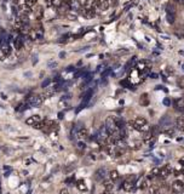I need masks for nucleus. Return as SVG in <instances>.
<instances>
[{
    "instance_id": "79ce46f5",
    "label": "nucleus",
    "mask_w": 184,
    "mask_h": 194,
    "mask_svg": "<svg viewBox=\"0 0 184 194\" xmlns=\"http://www.w3.org/2000/svg\"><path fill=\"white\" fill-rule=\"evenodd\" d=\"M58 116H59V119H62V118H63V113H59Z\"/></svg>"
},
{
    "instance_id": "f03ea898",
    "label": "nucleus",
    "mask_w": 184,
    "mask_h": 194,
    "mask_svg": "<svg viewBox=\"0 0 184 194\" xmlns=\"http://www.w3.org/2000/svg\"><path fill=\"white\" fill-rule=\"evenodd\" d=\"M104 126L107 131L109 132V135H114L115 132L119 131V127H117V124H116V116H108V118L105 119V122H104Z\"/></svg>"
},
{
    "instance_id": "1a4fd4ad",
    "label": "nucleus",
    "mask_w": 184,
    "mask_h": 194,
    "mask_svg": "<svg viewBox=\"0 0 184 194\" xmlns=\"http://www.w3.org/2000/svg\"><path fill=\"white\" fill-rule=\"evenodd\" d=\"M76 137H78L80 141H84L85 138L89 137V130L86 129V127H80V129L78 130V135H76Z\"/></svg>"
},
{
    "instance_id": "f3484780",
    "label": "nucleus",
    "mask_w": 184,
    "mask_h": 194,
    "mask_svg": "<svg viewBox=\"0 0 184 194\" xmlns=\"http://www.w3.org/2000/svg\"><path fill=\"white\" fill-rule=\"evenodd\" d=\"M34 33H35V38L37 39H43L44 38V29H43V25L41 24H39V27L34 30Z\"/></svg>"
},
{
    "instance_id": "a19ab883",
    "label": "nucleus",
    "mask_w": 184,
    "mask_h": 194,
    "mask_svg": "<svg viewBox=\"0 0 184 194\" xmlns=\"http://www.w3.org/2000/svg\"><path fill=\"white\" fill-rule=\"evenodd\" d=\"M30 1H32V3H33V5H35V4H37V3H38V0H30Z\"/></svg>"
},
{
    "instance_id": "c85d7f7f",
    "label": "nucleus",
    "mask_w": 184,
    "mask_h": 194,
    "mask_svg": "<svg viewBox=\"0 0 184 194\" xmlns=\"http://www.w3.org/2000/svg\"><path fill=\"white\" fill-rule=\"evenodd\" d=\"M166 18H167V22H168V23H173V22H175V15L171 13V12H167Z\"/></svg>"
},
{
    "instance_id": "e433bc0d",
    "label": "nucleus",
    "mask_w": 184,
    "mask_h": 194,
    "mask_svg": "<svg viewBox=\"0 0 184 194\" xmlns=\"http://www.w3.org/2000/svg\"><path fill=\"white\" fill-rule=\"evenodd\" d=\"M45 4H46V6H52V0H45Z\"/></svg>"
},
{
    "instance_id": "423d86ee",
    "label": "nucleus",
    "mask_w": 184,
    "mask_h": 194,
    "mask_svg": "<svg viewBox=\"0 0 184 194\" xmlns=\"http://www.w3.org/2000/svg\"><path fill=\"white\" fill-rule=\"evenodd\" d=\"M171 189L173 193H176V194H179L184 191V182L181 181V180H176V181H173V183L171 185Z\"/></svg>"
},
{
    "instance_id": "c9c22d12",
    "label": "nucleus",
    "mask_w": 184,
    "mask_h": 194,
    "mask_svg": "<svg viewBox=\"0 0 184 194\" xmlns=\"http://www.w3.org/2000/svg\"><path fill=\"white\" fill-rule=\"evenodd\" d=\"M59 194H70L68 189H65V188H63V189H61L59 191Z\"/></svg>"
},
{
    "instance_id": "0eeeda50",
    "label": "nucleus",
    "mask_w": 184,
    "mask_h": 194,
    "mask_svg": "<svg viewBox=\"0 0 184 194\" xmlns=\"http://www.w3.org/2000/svg\"><path fill=\"white\" fill-rule=\"evenodd\" d=\"M172 167H171V165H165V166H162V167H160V173H159V176L162 178H167L168 176L172 173Z\"/></svg>"
},
{
    "instance_id": "2f4dec72",
    "label": "nucleus",
    "mask_w": 184,
    "mask_h": 194,
    "mask_svg": "<svg viewBox=\"0 0 184 194\" xmlns=\"http://www.w3.org/2000/svg\"><path fill=\"white\" fill-rule=\"evenodd\" d=\"M166 73H167L168 75H173V74H175V69H173L171 66H168V67L166 68Z\"/></svg>"
},
{
    "instance_id": "a878e982",
    "label": "nucleus",
    "mask_w": 184,
    "mask_h": 194,
    "mask_svg": "<svg viewBox=\"0 0 184 194\" xmlns=\"http://www.w3.org/2000/svg\"><path fill=\"white\" fill-rule=\"evenodd\" d=\"M34 129H37V130H43L44 127H45V121H40V122H37V124H34L33 125Z\"/></svg>"
},
{
    "instance_id": "aec40b11",
    "label": "nucleus",
    "mask_w": 184,
    "mask_h": 194,
    "mask_svg": "<svg viewBox=\"0 0 184 194\" xmlns=\"http://www.w3.org/2000/svg\"><path fill=\"white\" fill-rule=\"evenodd\" d=\"M76 187H78V189H79V191H81V192L87 191V187H86L84 180H80V181L76 182Z\"/></svg>"
},
{
    "instance_id": "a18cd8bd",
    "label": "nucleus",
    "mask_w": 184,
    "mask_h": 194,
    "mask_svg": "<svg viewBox=\"0 0 184 194\" xmlns=\"http://www.w3.org/2000/svg\"><path fill=\"white\" fill-rule=\"evenodd\" d=\"M111 1H113V3H117V0H111Z\"/></svg>"
},
{
    "instance_id": "2eb2a0df",
    "label": "nucleus",
    "mask_w": 184,
    "mask_h": 194,
    "mask_svg": "<svg viewBox=\"0 0 184 194\" xmlns=\"http://www.w3.org/2000/svg\"><path fill=\"white\" fill-rule=\"evenodd\" d=\"M176 127H177V130L184 132V118L183 116H179V118L176 119Z\"/></svg>"
},
{
    "instance_id": "7ed1b4c3",
    "label": "nucleus",
    "mask_w": 184,
    "mask_h": 194,
    "mask_svg": "<svg viewBox=\"0 0 184 194\" xmlns=\"http://www.w3.org/2000/svg\"><path fill=\"white\" fill-rule=\"evenodd\" d=\"M135 187H136V177L135 176H130L122 183V188H124L126 192H135Z\"/></svg>"
},
{
    "instance_id": "6ab92c4d",
    "label": "nucleus",
    "mask_w": 184,
    "mask_h": 194,
    "mask_svg": "<svg viewBox=\"0 0 184 194\" xmlns=\"http://www.w3.org/2000/svg\"><path fill=\"white\" fill-rule=\"evenodd\" d=\"M136 69L138 70V72H144V70L147 69V62H143V61L138 62L136 64Z\"/></svg>"
},
{
    "instance_id": "9b49d317",
    "label": "nucleus",
    "mask_w": 184,
    "mask_h": 194,
    "mask_svg": "<svg viewBox=\"0 0 184 194\" xmlns=\"http://www.w3.org/2000/svg\"><path fill=\"white\" fill-rule=\"evenodd\" d=\"M148 192L149 194H162L160 185H150L148 187Z\"/></svg>"
},
{
    "instance_id": "4c0bfd02",
    "label": "nucleus",
    "mask_w": 184,
    "mask_h": 194,
    "mask_svg": "<svg viewBox=\"0 0 184 194\" xmlns=\"http://www.w3.org/2000/svg\"><path fill=\"white\" fill-rule=\"evenodd\" d=\"M56 66H57V63H56V62H50V63H49V67H50V68H53V67H56Z\"/></svg>"
},
{
    "instance_id": "ddd939ff",
    "label": "nucleus",
    "mask_w": 184,
    "mask_h": 194,
    "mask_svg": "<svg viewBox=\"0 0 184 194\" xmlns=\"http://www.w3.org/2000/svg\"><path fill=\"white\" fill-rule=\"evenodd\" d=\"M103 186H104V189H105V192H113V189H114V183H113V181L110 180H105L104 182H103Z\"/></svg>"
},
{
    "instance_id": "cd10ccee",
    "label": "nucleus",
    "mask_w": 184,
    "mask_h": 194,
    "mask_svg": "<svg viewBox=\"0 0 184 194\" xmlns=\"http://www.w3.org/2000/svg\"><path fill=\"white\" fill-rule=\"evenodd\" d=\"M101 3H102V10L103 11L109 9V0H101Z\"/></svg>"
},
{
    "instance_id": "7c9ffc66",
    "label": "nucleus",
    "mask_w": 184,
    "mask_h": 194,
    "mask_svg": "<svg viewBox=\"0 0 184 194\" xmlns=\"http://www.w3.org/2000/svg\"><path fill=\"white\" fill-rule=\"evenodd\" d=\"M35 122H37V121H35V119H34V116H33V115H32V116H29L28 119H25V124H27V125L33 126V125L35 124Z\"/></svg>"
},
{
    "instance_id": "9d476101",
    "label": "nucleus",
    "mask_w": 184,
    "mask_h": 194,
    "mask_svg": "<svg viewBox=\"0 0 184 194\" xmlns=\"http://www.w3.org/2000/svg\"><path fill=\"white\" fill-rule=\"evenodd\" d=\"M33 12H34L35 19H37L38 22H40V21H41V19H43V17H44V9H43V6H37Z\"/></svg>"
},
{
    "instance_id": "5701e85b",
    "label": "nucleus",
    "mask_w": 184,
    "mask_h": 194,
    "mask_svg": "<svg viewBox=\"0 0 184 194\" xmlns=\"http://www.w3.org/2000/svg\"><path fill=\"white\" fill-rule=\"evenodd\" d=\"M67 17L70 19V21H76V19H78V13L73 12V11H69L67 13Z\"/></svg>"
},
{
    "instance_id": "20e7f679",
    "label": "nucleus",
    "mask_w": 184,
    "mask_h": 194,
    "mask_svg": "<svg viewBox=\"0 0 184 194\" xmlns=\"http://www.w3.org/2000/svg\"><path fill=\"white\" fill-rule=\"evenodd\" d=\"M43 101H44V96L41 95H37V96H30L29 98L27 100V103L30 107H39L43 104Z\"/></svg>"
},
{
    "instance_id": "ea45409f",
    "label": "nucleus",
    "mask_w": 184,
    "mask_h": 194,
    "mask_svg": "<svg viewBox=\"0 0 184 194\" xmlns=\"http://www.w3.org/2000/svg\"><path fill=\"white\" fill-rule=\"evenodd\" d=\"M68 72H71V70H74V67H68Z\"/></svg>"
},
{
    "instance_id": "4be33fe9",
    "label": "nucleus",
    "mask_w": 184,
    "mask_h": 194,
    "mask_svg": "<svg viewBox=\"0 0 184 194\" xmlns=\"http://www.w3.org/2000/svg\"><path fill=\"white\" fill-rule=\"evenodd\" d=\"M148 183H149V182H148V178H143L142 182L139 183V185H138V188H139V189H142V191H144L147 187H149V186H148Z\"/></svg>"
},
{
    "instance_id": "c03bdc74",
    "label": "nucleus",
    "mask_w": 184,
    "mask_h": 194,
    "mask_svg": "<svg viewBox=\"0 0 184 194\" xmlns=\"http://www.w3.org/2000/svg\"><path fill=\"white\" fill-rule=\"evenodd\" d=\"M1 43H3V40H1V38H0V46H1Z\"/></svg>"
},
{
    "instance_id": "473e14b6",
    "label": "nucleus",
    "mask_w": 184,
    "mask_h": 194,
    "mask_svg": "<svg viewBox=\"0 0 184 194\" xmlns=\"http://www.w3.org/2000/svg\"><path fill=\"white\" fill-rule=\"evenodd\" d=\"M50 83H51V79H45L44 81H43V84H41V88H47V86L50 85Z\"/></svg>"
},
{
    "instance_id": "412c9836",
    "label": "nucleus",
    "mask_w": 184,
    "mask_h": 194,
    "mask_svg": "<svg viewBox=\"0 0 184 194\" xmlns=\"http://www.w3.org/2000/svg\"><path fill=\"white\" fill-rule=\"evenodd\" d=\"M162 134L167 137H175V129L173 127H168V129L162 131Z\"/></svg>"
},
{
    "instance_id": "b1692460",
    "label": "nucleus",
    "mask_w": 184,
    "mask_h": 194,
    "mask_svg": "<svg viewBox=\"0 0 184 194\" xmlns=\"http://www.w3.org/2000/svg\"><path fill=\"white\" fill-rule=\"evenodd\" d=\"M76 3H78V4H79L83 9H85V7H87V6H89L90 0H76Z\"/></svg>"
},
{
    "instance_id": "37998d69",
    "label": "nucleus",
    "mask_w": 184,
    "mask_h": 194,
    "mask_svg": "<svg viewBox=\"0 0 184 194\" xmlns=\"http://www.w3.org/2000/svg\"><path fill=\"white\" fill-rule=\"evenodd\" d=\"M12 1H13V4H16V5L18 4V0H12Z\"/></svg>"
},
{
    "instance_id": "f8f14e48",
    "label": "nucleus",
    "mask_w": 184,
    "mask_h": 194,
    "mask_svg": "<svg viewBox=\"0 0 184 194\" xmlns=\"http://www.w3.org/2000/svg\"><path fill=\"white\" fill-rule=\"evenodd\" d=\"M13 46H15V49H16L17 51H19V50L23 47V39H22V37L15 38V40H13Z\"/></svg>"
},
{
    "instance_id": "72a5a7b5",
    "label": "nucleus",
    "mask_w": 184,
    "mask_h": 194,
    "mask_svg": "<svg viewBox=\"0 0 184 194\" xmlns=\"http://www.w3.org/2000/svg\"><path fill=\"white\" fill-rule=\"evenodd\" d=\"M78 148H79V149H85V148H86V144L84 143L83 141H80L79 143H78Z\"/></svg>"
},
{
    "instance_id": "393cba45",
    "label": "nucleus",
    "mask_w": 184,
    "mask_h": 194,
    "mask_svg": "<svg viewBox=\"0 0 184 194\" xmlns=\"http://www.w3.org/2000/svg\"><path fill=\"white\" fill-rule=\"evenodd\" d=\"M63 3H64V0H52V6L59 9L63 5Z\"/></svg>"
},
{
    "instance_id": "a211bd4d",
    "label": "nucleus",
    "mask_w": 184,
    "mask_h": 194,
    "mask_svg": "<svg viewBox=\"0 0 184 194\" xmlns=\"http://www.w3.org/2000/svg\"><path fill=\"white\" fill-rule=\"evenodd\" d=\"M119 177H120V175H119V171L117 170H111L110 172H109V178L111 181H117L119 180Z\"/></svg>"
},
{
    "instance_id": "6e6552de",
    "label": "nucleus",
    "mask_w": 184,
    "mask_h": 194,
    "mask_svg": "<svg viewBox=\"0 0 184 194\" xmlns=\"http://www.w3.org/2000/svg\"><path fill=\"white\" fill-rule=\"evenodd\" d=\"M105 176H107V170L104 169V167H99L95 173V178L97 181H103L105 178Z\"/></svg>"
},
{
    "instance_id": "4468645a",
    "label": "nucleus",
    "mask_w": 184,
    "mask_h": 194,
    "mask_svg": "<svg viewBox=\"0 0 184 194\" xmlns=\"http://www.w3.org/2000/svg\"><path fill=\"white\" fill-rule=\"evenodd\" d=\"M139 104L143 106V107H147L149 104V96L148 94H142L141 97H139Z\"/></svg>"
},
{
    "instance_id": "c756f323",
    "label": "nucleus",
    "mask_w": 184,
    "mask_h": 194,
    "mask_svg": "<svg viewBox=\"0 0 184 194\" xmlns=\"http://www.w3.org/2000/svg\"><path fill=\"white\" fill-rule=\"evenodd\" d=\"M177 85H178V88L184 89V76H179L177 79Z\"/></svg>"
},
{
    "instance_id": "dca6fc26",
    "label": "nucleus",
    "mask_w": 184,
    "mask_h": 194,
    "mask_svg": "<svg viewBox=\"0 0 184 194\" xmlns=\"http://www.w3.org/2000/svg\"><path fill=\"white\" fill-rule=\"evenodd\" d=\"M13 24H15V28H16V29H23L25 27V23L21 19V17H16V18H15Z\"/></svg>"
},
{
    "instance_id": "f704fd0d",
    "label": "nucleus",
    "mask_w": 184,
    "mask_h": 194,
    "mask_svg": "<svg viewBox=\"0 0 184 194\" xmlns=\"http://www.w3.org/2000/svg\"><path fill=\"white\" fill-rule=\"evenodd\" d=\"M32 163H34V159H32V158H27V159L24 160L25 165H29V164H32Z\"/></svg>"
},
{
    "instance_id": "bb28decb",
    "label": "nucleus",
    "mask_w": 184,
    "mask_h": 194,
    "mask_svg": "<svg viewBox=\"0 0 184 194\" xmlns=\"http://www.w3.org/2000/svg\"><path fill=\"white\" fill-rule=\"evenodd\" d=\"M21 7H22V10H23V13H25V15H29V13L33 12V9L29 7V6H27V5H23V6H21Z\"/></svg>"
},
{
    "instance_id": "39448f33",
    "label": "nucleus",
    "mask_w": 184,
    "mask_h": 194,
    "mask_svg": "<svg viewBox=\"0 0 184 194\" xmlns=\"http://www.w3.org/2000/svg\"><path fill=\"white\" fill-rule=\"evenodd\" d=\"M10 54H11V46H10V44L9 43L3 44L1 46H0V60L4 61L5 58H7Z\"/></svg>"
},
{
    "instance_id": "f257e3e1",
    "label": "nucleus",
    "mask_w": 184,
    "mask_h": 194,
    "mask_svg": "<svg viewBox=\"0 0 184 194\" xmlns=\"http://www.w3.org/2000/svg\"><path fill=\"white\" fill-rule=\"evenodd\" d=\"M129 124L133 127L135 130L141 131V132H147L148 130H150V126H149V124H148L147 119L143 118V116H137L136 119L131 120Z\"/></svg>"
},
{
    "instance_id": "58836bf2",
    "label": "nucleus",
    "mask_w": 184,
    "mask_h": 194,
    "mask_svg": "<svg viewBox=\"0 0 184 194\" xmlns=\"http://www.w3.org/2000/svg\"><path fill=\"white\" fill-rule=\"evenodd\" d=\"M170 103H171L170 100H165V101H163V104H166V106H170Z\"/></svg>"
}]
</instances>
